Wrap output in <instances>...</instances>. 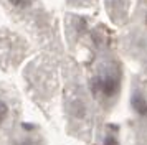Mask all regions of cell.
I'll return each mask as SVG.
<instances>
[{"label": "cell", "mask_w": 147, "mask_h": 145, "mask_svg": "<svg viewBox=\"0 0 147 145\" xmlns=\"http://www.w3.org/2000/svg\"><path fill=\"white\" fill-rule=\"evenodd\" d=\"M91 91L96 97L113 104L121 91V72L117 68L106 66L93 78Z\"/></svg>", "instance_id": "1"}, {"label": "cell", "mask_w": 147, "mask_h": 145, "mask_svg": "<svg viewBox=\"0 0 147 145\" xmlns=\"http://www.w3.org/2000/svg\"><path fill=\"white\" fill-rule=\"evenodd\" d=\"M10 119H12V107L5 99H0V127H3Z\"/></svg>", "instance_id": "4"}, {"label": "cell", "mask_w": 147, "mask_h": 145, "mask_svg": "<svg viewBox=\"0 0 147 145\" xmlns=\"http://www.w3.org/2000/svg\"><path fill=\"white\" fill-rule=\"evenodd\" d=\"M117 134H119V130L116 125H107L106 132L102 135V145H121Z\"/></svg>", "instance_id": "3"}, {"label": "cell", "mask_w": 147, "mask_h": 145, "mask_svg": "<svg viewBox=\"0 0 147 145\" xmlns=\"http://www.w3.org/2000/svg\"><path fill=\"white\" fill-rule=\"evenodd\" d=\"M8 3L15 8H25V7H28L30 0H8Z\"/></svg>", "instance_id": "5"}, {"label": "cell", "mask_w": 147, "mask_h": 145, "mask_svg": "<svg viewBox=\"0 0 147 145\" xmlns=\"http://www.w3.org/2000/svg\"><path fill=\"white\" fill-rule=\"evenodd\" d=\"M131 107H132L134 115L139 120H147V94L140 87H134L132 96H131Z\"/></svg>", "instance_id": "2"}]
</instances>
